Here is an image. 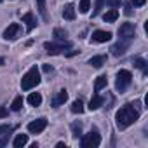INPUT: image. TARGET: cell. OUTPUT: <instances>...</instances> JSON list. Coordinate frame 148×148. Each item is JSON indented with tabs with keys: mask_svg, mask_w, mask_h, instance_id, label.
Wrapping results in <instances>:
<instances>
[{
	"mask_svg": "<svg viewBox=\"0 0 148 148\" xmlns=\"http://www.w3.org/2000/svg\"><path fill=\"white\" fill-rule=\"evenodd\" d=\"M21 108H23V96H16L14 101H12V105H11V110L12 112H19Z\"/></svg>",
	"mask_w": 148,
	"mask_h": 148,
	"instance_id": "25",
	"label": "cell"
},
{
	"mask_svg": "<svg viewBox=\"0 0 148 148\" xmlns=\"http://www.w3.org/2000/svg\"><path fill=\"white\" fill-rule=\"evenodd\" d=\"M103 103H105V98L103 96H99V94H94L92 98H91V103H89V110H98V108H101L103 106Z\"/></svg>",
	"mask_w": 148,
	"mask_h": 148,
	"instance_id": "14",
	"label": "cell"
},
{
	"mask_svg": "<svg viewBox=\"0 0 148 148\" xmlns=\"http://www.w3.org/2000/svg\"><path fill=\"white\" fill-rule=\"evenodd\" d=\"M132 63H134V66H136V68L143 70V73L146 75V71H148V63H146L143 58H134V59H132Z\"/></svg>",
	"mask_w": 148,
	"mask_h": 148,
	"instance_id": "20",
	"label": "cell"
},
{
	"mask_svg": "<svg viewBox=\"0 0 148 148\" xmlns=\"http://www.w3.org/2000/svg\"><path fill=\"white\" fill-rule=\"evenodd\" d=\"M132 5L131 4H124V12H125V16H131L132 14V9H131Z\"/></svg>",
	"mask_w": 148,
	"mask_h": 148,
	"instance_id": "32",
	"label": "cell"
},
{
	"mask_svg": "<svg viewBox=\"0 0 148 148\" xmlns=\"http://www.w3.org/2000/svg\"><path fill=\"white\" fill-rule=\"evenodd\" d=\"M117 18H119V11H117L115 7H112L110 11H106V12H105V16H103L105 23H113Z\"/></svg>",
	"mask_w": 148,
	"mask_h": 148,
	"instance_id": "17",
	"label": "cell"
},
{
	"mask_svg": "<svg viewBox=\"0 0 148 148\" xmlns=\"http://www.w3.org/2000/svg\"><path fill=\"white\" fill-rule=\"evenodd\" d=\"M7 115H9L7 108H4V106H0V119H4V117H7Z\"/></svg>",
	"mask_w": 148,
	"mask_h": 148,
	"instance_id": "33",
	"label": "cell"
},
{
	"mask_svg": "<svg viewBox=\"0 0 148 148\" xmlns=\"http://www.w3.org/2000/svg\"><path fill=\"white\" fill-rule=\"evenodd\" d=\"M99 145H101V136H99L98 129H92L89 134L82 136V139H80V146L82 148H96Z\"/></svg>",
	"mask_w": 148,
	"mask_h": 148,
	"instance_id": "5",
	"label": "cell"
},
{
	"mask_svg": "<svg viewBox=\"0 0 148 148\" xmlns=\"http://www.w3.org/2000/svg\"><path fill=\"white\" fill-rule=\"evenodd\" d=\"M44 47H45V51H47L51 56H56V54H64L66 49H71V47H73V44L68 42V40H59L58 44H56V42H45Z\"/></svg>",
	"mask_w": 148,
	"mask_h": 148,
	"instance_id": "3",
	"label": "cell"
},
{
	"mask_svg": "<svg viewBox=\"0 0 148 148\" xmlns=\"http://www.w3.org/2000/svg\"><path fill=\"white\" fill-rule=\"evenodd\" d=\"M68 99V92H66V89H61L54 98H52V106L56 108V106H61V105H64V101Z\"/></svg>",
	"mask_w": 148,
	"mask_h": 148,
	"instance_id": "12",
	"label": "cell"
},
{
	"mask_svg": "<svg viewBox=\"0 0 148 148\" xmlns=\"http://www.w3.org/2000/svg\"><path fill=\"white\" fill-rule=\"evenodd\" d=\"M35 2H37V9H38L40 16L47 21L49 19V14H47V9H45V0H35Z\"/></svg>",
	"mask_w": 148,
	"mask_h": 148,
	"instance_id": "21",
	"label": "cell"
},
{
	"mask_svg": "<svg viewBox=\"0 0 148 148\" xmlns=\"http://www.w3.org/2000/svg\"><path fill=\"white\" fill-rule=\"evenodd\" d=\"M112 37H113V35H112V32H105V30H96V32L92 33L91 40H92V42H96V44H105V42H108V40H110Z\"/></svg>",
	"mask_w": 148,
	"mask_h": 148,
	"instance_id": "9",
	"label": "cell"
},
{
	"mask_svg": "<svg viewBox=\"0 0 148 148\" xmlns=\"http://www.w3.org/2000/svg\"><path fill=\"white\" fill-rule=\"evenodd\" d=\"M75 7H73L71 4H66L64 5V9H63V18L64 19H68V21H73V19H75Z\"/></svg>",
	"mask_w": 148,
	"mask_h": 148,
	"instance_id": "15",
	"label": "cell"
},
{
	"mask_svg": "<svg viewBox=\"0 0 148 148\" xmlns=\"http://www.w3.org/2000/svg\"><path fill=\"white\" fill-rule=\"evenodd\" d=\"M28 103H30L32 106H40V105H42V94H40V92H32V94L28 96Z\"/></svg>",
	"mask_w": 148,
	"mask_h": 148,
	"instance_id": "19",
	"label": "cell"
},
{
	"mask_svg": "<svg viewBox=\"0 0 148 148\" xmlns=\"http://www.w3.org/2000/svg\"><path fill=\"white\" fill-rule=\"evenodd\" d=\"M25 145H28V134H18L14 138V141H12V146L14 148H21Z\"/></svg>",
	"mask_w": 148,
	"mask_h": 148,
	"instance_id": "16",
	"label": "cell"
},
{
	"mask_svg": "<svg viewBox=\"0 0 148 148\" xmlns=\"http://www.w3.org/2000/svg\"><path fill=\"white\" fill-rule=\"evenodd\" d=\"M4 63H5V59H4V58H0V64H4Z\"/></svg>",
	"mask_w": 148,
	"mask_h": 148,
	"instance_id": "37",
	"label": "cell"
},
{
	"mask_svg": "<svg viewBox=\"0 0 148 148\" xmlns=\"http://www.w3.org/2000/svg\"><path fill=\"white\" fill-rule=\"evenodd\" d=\"M19 32H21V26H19L18 23H12V25H9V28H5L4 38H5V40H16L18 35H19Z\"/></svg>",
	"mask_w": 148,
	"mask_h": 148,
	"instance_id": "10",
	"label": "cell"
},
{
	"mask_svg": "<svg viewBox=\"0 0 148 148\" xmlns=\"http://www.w3.org/2000/svg\"><path fill=\"white\" fill-rule=\"evenodd\" d=\"M70 110H71V113H79V115H80V113L84 112V103H82V99H75V101L71 103V108H70Z\"/></svg>",
	"mask_w": 148,
	"mask_h": 148,
	"instance_id": "23",
	"label": "cell"
},
{
	"mask_svg": "<svg viewBox=\"0 0 148 148\" xmlns=\"http://www.w3.org/2000/svg\"><path fill=\"white\" fill-rule=\"evenodd\" d=\"M145 4H146V0H131V5H134V7H141Z\"/></svg>",
	"mask_w": 148,
	"mask_h": 148,
	"instance_id": "30",
	"label": "cell"
},
{
	"mask_svg": "<svg viewBox=\"0 0 148 148\" xmlns=\"http://www.w3.org/2000/svg\"><path fill=\"white\" fill-rule=\"evenodd\" d=\"M105 4H108L110 7H119L120 5V0H105Z\"/></svg>",
	"mask_w": 148,
	"mask_h": 148,
	"instance_id": "29",
	"label": "cell"
},
{
	"mask_svg": "<svg viewBox=\"0 0 148 148\" xmlns=\"http://www.w3.org/2000/svg\"><path fill=\"white\" fill-rule=\"evenodd\" d=\"M23 23L26 25V30L32 32L37 26V18L33 16V12H26V14H23Z\"/></svg>",
	"mask_w": 148,
	"mask_h": 148,
	"instance_id": "11",
	"label": "cell"
},
{
	"mask_svg": "<svg viewBox=\"0 0 148 148\" xmlns=\"http://www.w3.org/2000/svg\"><path fill=\"white\" fill-rule=\"evenodd\" d=\"M134 35H136V26H134L132 23H124V25H120V28H119V37H120V38L132 40Z\"/></svg>",
	"mask_w": 148,
	"mask_h": 148,
	"instance_id": "7",
	"label": "cell"
},
{
	"mask_svg": "<svg viewBox=\"0 0 148 148\" xmlns=\"http://www.w3.org/2000/svg\"><path fill=\"white\" fill-rule=\"evenodd\" d=\"M56 148H66V145H64V143H58Z\"/></svg>",
	"mask_w": 148,
	"mask_h": 148,
	"instance_id": "36",
	"label": "cell"
},
{
	"mask_svg": "<svg viewBox=\"0 0 148 148\" xmlns=\"http://www.w3.org/2000/svg\"><path fill=\"white\" fill-rule=\"evenodd\" d=\"M129 45H131V40H127V38H120L117 44H113V45L110 47V51H112V54H113L115 58H120V56L125 54V51L129 49Z\"/></svg>",
	"mask_w": 148,
	"mask_h": 148,
	"instance_id": "6",
	"label": "cell"
},
{
	"mask_svg": "<svg viewBox=\"0 0 148 148\" xmlns=\"http://www.w3.org/2000/svg\"><path fill=\"white\" fill-rule=\"evenodd\" d=\"M71 136L73 138H80L82 136V122H79V120H75V122H73L71 124Z\"/></svg>",
	"mask_w": 148,
	"mask_h": 148,
	"instance_id": "22",
	"label": "cell"
},
{
	"mask_svg": "<svg viewBox=\"0 0 148 148\" xmlns=\"http://www.w3.org/2000/svg\"><path fill=\"white\" fill-rule=\"evenodd\" d=\"M132 82V75H131V71L129 70H120L117 71V80H115V87L119 92H124Z\"/></svg>",
	"mask_w": 148,
	"mask_h": 148,
	"instance_id": "4",
	"label": "cell"
},
{
	"mask_svg": "<svg viewBox=\"0 0 148 148\" xmlns=\"http://www.w3.org/2000/svg\"><path fill=\"white\" fill-rule=\"evenodd\" d=\"M52 35H54V38H56V40H66V37H68L66 30H63V28H54Z\"/></svg>",
	"mask_w": 148,
	"mask_h": 148,
	"instance_id": "24",
	"label": "cell"
},
{
	"mask_svg": "<svg viewBox=\"0 0 148 148\" xmlns=\"http://www.w3.org/2000/svg\"><path fill=\"white\" fill-rule=\"evenodd\" d=\"M138 119H139V110H138L132 103L124 105V106L115 113V124H117V129H119V131H124V129H127L129 125H132Z\"/></svg>",
	"mask_w": 148,
	"mask_h": 148,
	"instance_id": "1",
	"label": "cell"
},
{
	"mask_svg": "<svg viewBox=\"0 0 148 148\" xmlns=\"http://www.w3.org/2000/svg\"><path fill=\"white\" fill-rule=\"evenodd\" d=\"M40 84V70L37 66H32L21 79V89L23 91H30L33 87H37Z\"/></svg>",
	"mask_w": 148,
	"mask_h": 148,
	"instance_id": "2",
	"label": "cell"
},
{
	"mask_svg": "<svg viewBox=\"0 0 148 148\" xmlns=\"http://www.w3.org/2000/svg\"><path fill=\"white\" fill-rule=\"evenodd\" d=\"M9 134H11V132L4 134V138H0V146H5V145L9 143Z\"/></svg>",
	"mask_w": 148,
	"mask_h": 148,
	"instance_id": "31",
	"label": "cell"
},
{
	"mask_svg": "<svg viewBox=\"0 0 148 148\" xmlns=\"http://www.w3.org/2000/svg\"><path fill=\"white\" fill-rule=\"evenodd\" d=\"M0 2H2V0H0Z\"/></svg>",
	"mask_w": 148,
	"mask_h": 148,
	"instance_id": "38",
	"label": "cell"
},
{
	"mask_svg": "<svg viewBox=\"0 0 148 148\" xmlns=\"http://www.w3.org/2000/svg\"><path fill=\"white\" fill-rule=\"evenodd\" d=\"M89 64L92 68H101L103 64H106V56L105 54H99V56H92L89 59Z\"/></svg>",
	"mask_w": 148,
	"mask_h": 148,
	"instance_id": "13",
	"label": "cell"
},
{
	"mask_svg": "<svg viewBox=\"0 0 148 148\" xmlns=\"http://www.w3.org/2000/svg\"><path fill=\"white\" fill-rule=\"evenodd\" d=\"M106 84H108L106 75H99V77L96 79V82H94V91H96V92H99L101 89H105V87H106Z\"/></svg>",
	"mask_w": 148,
	"mask_h": 148,
	"instance_id": "18",
	"label": "cell"
},
{
	"mask_svg": "<svg viewBox=\"0 0 148 148\" xmlns=\"http://www.w3.org/2000/svg\"><path fill=\"white\" fill-rule=\"evenodd\" d=\"M91 9V0H80V5H79V11L82 14H87Z\"/></svg>",
	"mask_w": 148,
	"mask_h": 148,
	"instance_id": "26",
	"label": "cell"
},
{
	"mask_svg": "<svg viewBox=\"0 0 148 148\" xmlns=\"http://www.w3.org/2000/svg\"><path fill=\"white\" fill-rule=\"evenodd\" d=\"M79 51H70V52H66V56H75Z\"/></svg>",
	"mask_w": 148,
	"mask_h": 148,
	"instance_id": "35",
	"label": "cell"
},
{
	"mask_svg": "<svg viewBox=\"0 0 148 148\" xmlns=\"http://www.w3.org/2000/svg\"><path fill=\"white\" fill-rule=\"evenodd\" d=\"M103 5H105V0H96V5H94V11H92V18H96L101 12Z\"/></svg>",
	"mask_w": 148,
	"mask_h": 148,
	"instance_id": "27",
	"label": "cell"
},
{
	"mask_svg": "<svg viewBox=\"0 0 148 148\" xmlns=\"http://www.w3.org/2000/svg\"><path fill=\"white\" fill-rule=\"evenodd\" d=\"M42 70H44V71H45V73H51V71H52V70H54V68H52V66H51V64H44V66H42Z\"/></svg>",
	"mask_w": 148,
	"mask_h": 148,
	"instance_id": "34",
	"label": "cell"
},
{
	"mask_svg": "<svg viewBox=\"0 0 148 148\" xmlns=\"http://www.w3.org/2000/svg\"><path fill=\"white\" fill-rule=\"evenodd\" d=\"M11 131H12V125H9V124L0 125V136H4V134H7V132H11Z\"/></svg>",
	"mask_w": 148,
	"mask_h": 148,
	"instance_id": "28",
	"label": "cell"
},
{
	"mask_svg": "<svg viewBox=\"0 0 148 148\" xmlns=\"http://www.w3.org/2000/svg\"><path fill=\"white\" fill-rule=\"evenodd\" d=\"M45 127H47V119H44V117H40V119H37V120H33V122L28 124V131H30L32 134H38V132H42Z\"/></svg>",
	"mask_w": 148,
	"mask_h": 148,
	"instance_id": "8",
	"label": "cell"
}]
</instances>
